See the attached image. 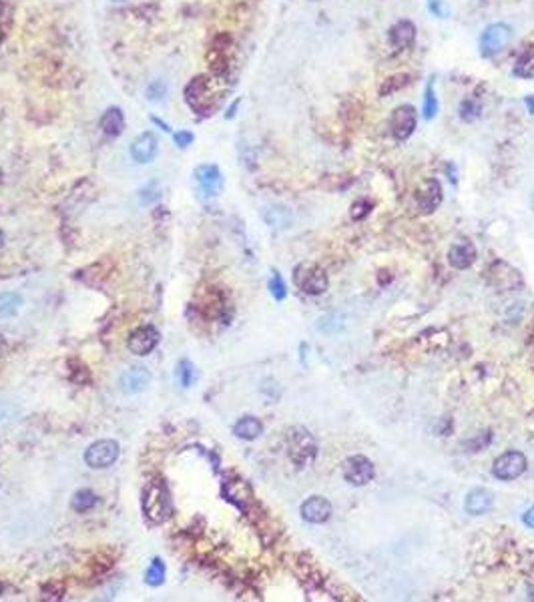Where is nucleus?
I'll return each instance as SVG.
<instances>
[{
    "label": "nucleus",
    "instance_id": "473e14b6",
    "mask_svg": "<svg viewBox=\"0 0 534 602\" xmlns=\"http://www.w3.org/2000/svg\"><path fill=\"white\" fill-rule=\"evenodd\" d=\"M193 133H189V130H177L175 135H173V141H175V145L181 146V149H187V146L193 143Z\"/></svg>",
    "mask_w": 534,
    "mask_h": 602
},
{
    "label": "nucleus",
    "instance_id": "b1692460",
    "mask_svg": "<svg viewBox=\"0 0 534 602\" xmlns=\"http://www.w3.org/2000/svg\"><path fill=\"white\" fill-rule=\"evenodd\" d=\"M514 75L520 79H534V50H526L518 57Z\"/></svg>",
    "mask_w": 534,
    "mask_h": 602
},
{
    "label": "nucleus",
    "instance_id": "20e7f679",
    "mask_svg": "<svg viewBox=\"0 0 534 602\" xmlns=\"http://www.w3.org/2000/svg\"><path fill=\"white\" fill-rule=\"evenodd\" d=\"M295 283L302 292L309 293V295H320L327 289V276L322 267L311 265V263H304L295 269Z\"/></svg>",
    "mask_w": 534,
    "mask_h": 602
},
{
    "label": "nucleus",
    "instance_id": "ddd939ff",
    "mask_svg": "<svg viewBox=\"0 0 534 602\" xmlns=\"http://www.w3.org/2000/svg\"><path fill=\"white\" fill-rule=\"evenodd\" d=\"M157 151H159L157 137H155L153 133H141V135L133 141V145H131V157H133L137 163H149V161L155 159Z\"/></svg>",
    "mask_w": 534,
    "mask_h": 602
},
{
    "label": "nucleus",
    "instance_id": "ea45409f",
    "mask_svg": "<svg viewBox=\"0 0 534 602\" xmlns=\"http://www.w3.org/2000/svg\"><path fill=\"white\" fill-rule=\"evenodd\" d=\"M528 599H531V601H534V586H531V588H528Z\"/></svg>",
    "mask_w": 534,
    "mask_h": 602
},
{
    "label": "nucleus",
    "instance_id": "7ed1b4c3",
    "mask_svg": "<svg viewBox=\"0 0 534 602\" xmlns=\"http://www.w3.org/2000/svg\"><path fill=\"white\" fill-rule=\"evenodd\" d=\"M512 40V29L508 24L502 22H494L490 27H486L480 36V52L482 57H494L498 54L502 49H506Z\"/></svg>",
    "mask_w": 534,
    "mask_h": 602
},
{
    "label": "nucleus",
    "instance_id": "58836bf2",
    "mask_svg": "<svg viewBox=\"0 0 534 602\" xmlns=\"http://www.w3.org/2000/svg\"><path fill=\"white\" fill-rule=\"evenodd\" d=\"M4 352H6V342H4V338L0 336V356H2Z\"/></svg>",
    "mask_w": 534,
    "mask_h": 602
},
{
    "label": "nucleus",
    "instance_id": "a19ab883",
    "mask_svg": "<svg viewBox=\"0 0 534 602\" xmlns=\"http://www.w3.org/2000/svg\"><path fill=\"white\" fill-rule=\"evenodd\" d=\"M2 245H4V233L0 231V247H2Z\"/></svg>",
    "mask_w": 534,
    "mask_h": 602
},
{
    "label": "nucleus",
    "instance_id": "7c9ffc66",
    "mask_svg": "<svg viewBox=\"0 0 534 602\" xmlns=\"http://www.w3.org/2000/svg\"><path fill=\"white\" fill-rule=\"evenodd\" d=\"M269 292H272V295L276 297V299H283L285 297V283H283V279H281V276L279 273H274L272 276V279H269Z\"/></svg>",
    "mask_w": 534,
    "mask_h": 602
},
{
    "label": "nucleus",
    "instance_id": "f8f14e48",
    "mask_svg": "<svg viewBox=\"0 0 534 602\" xmlns=\"http://www.w3.org/2000/svg\"><path fill=\"white\" fill-rule=\"evenodd\" d=\"M195 183L199 185L201 193L205 195H217L221 191V185H223V177H221V171L215 167V165H201L195 169Z\"/></svg>",
    "mask_w": 534,
    "mask_h": 602
},
{
    "label": "nucleus",
    "instance_id": "a211bd4d",
    "mask_svg": "<svg viewBox=\"0 0 534 602\" xmlns=\"http://www.w3.org/2000/svg\"><path fill=\"white\" fill-rule=\"evenodd\" d=\"M448 257L456 269H468L470 265L476 261V247L470 241H460V243L452 245Z\"/></svg>",
    "mask_w": 534,
    "mask_h": 602
},
{
    "label": "nucleus",
    "instance_id": "f257e3e1",
    "mask_svg": "<svg viewBox=\"0 0 534 602\" xmlns=\"http://www.w3.org/2000/svg\"><path fill=\"white\" fill-rule=\"evenodd\" d=\"M143 510H145L147 518L157 522V524H161L171 516L173 506H171L169 492L163 486V482L155 480L147 486L145 494H143Z\"/></svg>",
    "mask_w": 534,
    "mask_h": 602
},
{
    "label": "nucleus",
    "instance_id": "c85d7f7f",
    "mask_svg": "<svg viewBox=\"0 0 534 602\" xmlns=\"http://www.w3.org/2000/svg\"><path fill=\"white\" fill-rule=\"evenodd\" d=\"M177 377L183 388H189L195 382V368L189 359H181V361H179Z\"/></svg>",
    "mask_w": 534,
    "mask_h": 602
},
{
    "label": "nucleus",
    "instance_id": "79ce46f5",
    "mask_svg": "<svg viewBox=\"0 0 534 602\" xmlns=\"http://www.w3.org/2000/svg\"><path fill=\"white\" fill-rule=\"evenodd\" d=\"M533 211H534V193H533Z\"/></svg>",
    "mask_w": 534,
    "mask_h": 602
},
{
    "label": "nucleus",
    "instance_id": "393cba45",
    "mask_svg": "<svg viewBox=\"0 0 534 602\" xmlns=\"http://www.w3.org/2000/svg\"><path fill=\"white\" fill-rule=\"evenodd\" d=\"M95 504H97V496H95V492H91V490H87V488L75 492L73 502H71L73 510H77V512H89V510H91Z\"/></svg>",
    "mask_w": 534,
    "mask_h": 602
},
{
    "label": "nucleus",
    "instance_id": "4c0bfd02",
    "mask_svg": "<svg viewBox=\"0 0 534 602\" xmlns=\"http://www.w3.org/2000/svg\"><path fill=\"white\" fill-rule=\"evenodd\" d=\"M526 107H528V111L534 114V95H531V97H526Z\"/></svg>",
    "mask_w": 534,
    "mask_h": 602
},
{
    "label": "nucleus",
    "instance_id": "39448f33",
    "mask_svg": "<svg viewBox=\"0 0 534 602\" xmlns=\"http://www.w3.org/2000/svg\"><path fill=\"white\" fill-rule=\"evenodd\" d=\"M119 458V444L114 439H98L95 444L89 446V450L84 452V462L91 468H109L111 464L117 462Z\"/></svg>",
    "mask_w": 534,
    "mask_h": 602
},
{
    "label": "nucleus",
    "instance_id": "4468645a",
    "mask_svg": "<svg viewBox=\"0 0 534 602\" xmlns=\"http://www.w3.org/2000/svg\"><path fill=\"white\" fill-rule=\"evenodd\" d=\"M442 203V185L436 179H428L416 193V205L422 213H432Z\"/></svg>",
    "mask_w": 534,
    "mask_h": 602
},
{
    "label": "nucleus",
    "instance_id": "dca6fc26",
    "mask_svg": "<svg viewBox=\"0 0 534 602\" xmlns=\"http://www.w3.org/2000/svg\"><path fill=\"white\" fill-rule=\"evenodd\" d=\"M149 384H151V374L143 366H131L129 370L121 375V388L127 393H139L147 390Z\"/></svg>",
    "mask_w": 534,
    "mask_h": 602
},
{
    "label": "nucleus",
    "instance_id": "f03ea898",
    "mask_svg": "<svg viewBox=\"0 0 534 602\" xmlns=\"http://www.w3.org/2000/svg\"><path fill=\"white\" fill-rule=\"evenodd\" d=\"M288 450H290V458L297 466H306L308 462L316 458L318 446H316V439L311 438L308 430L295 428L288 438Z\"/></svg>",
    "mask_w": 534,
    "mask_h": 602
},
{
    "label": "nucleus",
    "instance_id": "72a5a7b5",
    "mask_svg": "<svg viewBox=\"0 0 534 602\" xmlns=\"http://www.w3.org/2000/svg\"><path fill=\"white\" fill-rule=\"evenodd\" d=\"M428 6H430L432 15H436V17H446L448 15V10H446L442 0H428Z\"/></svg>",
    "mask_w": 534,
    "mask_h": 602
},
{
    "label": "nucleus",
    "instance_id": "e433bc0d",
    "mask_svg": "<svg viewBox=\"0 0 534 602\" xmlns=\"http://www.w3.org/2000/svg\"><path fill=\"white\" fill-rule=\"evenodd\" d=\"M151 121H153V123H155V125H159V127H161L163 130H171V129H169V125H167V123H163V121H159V119H157V116H153V119H151Z\"/></svg>",
    "mask_w": 534,
    "mask_h": 602
},
{
    "label": "nucleus",
    "instance_id": "9b49d317",
    "mask_svg": "<svg viewBox=\"0 0 534 602\" xmlns=\"http://www.w3.org/2000/svg\"><path fill=\"white\" fill-rule=\"evenodd\" d=\"M209 79L199 75L195 77L193 81L185 86V100L189 103V107H193L197 113L209 114L211 107L207 105V93H209Z\"/></svg>",
    "mask_w": 534,
    "mask_h": 602
},
{
    "label": "nucleus",
    "instance_id": "6ab92c4d",
    "mask_svg": "<svg viewBox=\"0 0 534 602\" xmlns=\"http://www.w3.org/2000/svg\"><path fill=\"white\" fill-rule=\"evenodd\" d=\"M464 508H466L468 514H474V516L486 514V512L492 508V494L482 488L472 490V492H468V496H466Z\"/></svg>",
    "mask_w": 534,
    "mask_h": 602
},
{
    "label": "nucleus",
    "instance_id": "bb28decb",
    "mask_svg": "<svg viewBox=\"0 0 534 602\" xmlns=\"http://www.w3.org/2000/svg\"><path fill=\"white\" fill-rule=\"evenodd\" d=\"M408 81H410V75H406V73L392 75V77H388V79L384 81V84L380 86V95H382V97H388V95H392V93H396V91H400L402 86H406Z\"/></svg>",
    "mask_w": 534,
    "mask_h": 602
},
{
    "label": "nucleus",
    "instance_id": "2f4dec72",
    "mask_svg": "<svg viewBox=\"0 0 534 602\" xmlns=\"http://www.w3.org/2000/svg\"><path fill=\"white\" fill-rule=\"evenodd\" d=\"M372 209H373L372 201H368V199H359V201H356V203L352 205V217H354V219H364V217L372 211Z\"/></svg>",
    "mask_w": 534,
    "mask_h": 602
},
{
    "label": "nucleus",
    "instance_id": "2eb2a0df",
    "mask_svg": "<svg viewBox=\"0 0 534 602\" xmlns=\"http://www.w3.org/2000/svg\"><path fill=\"white\" fill-rule=\"evenodd\" d=\"M332 516V504L322 496H311L302 504V518L311 524H324Z\"/></svg>",
    "mask_w": 534,
    "mask_h": 602
},
{
    "label": "nucleus",
    "instance_id": "1a4fd4ad",
    "mask_svg": "<svg viewBox=\"0 0 534 602\" xmlns=\"http://www.w3.org/2000/svg\"><path fill=\"white\" fill-rule=\"evenodd\" d=\"M526 470V458L520 452H506L500 458H496L492 472L498 480H514L522 476Z\"/></svg>",
    "mask_w": 534,
    "mask_h": 602
},
{
    "label": "nucleus",
    "instance_id": "c03bdc74",
    "mask_svg": "<svg viewBox=\"0 0 534 602\" xmlns=\"http://www.w3.org/2000/svg\"><path fill=\"white\" fill-rule=\"evenodd\" d=\"M0 181H2V171H0Z\"/></svg>",
    "mask_w": 534,
    "mask_h": 602
},
{
    "label": "nucleus",
    "instance_id": "c9c22d12",
    "mask_svg": "<svg viewBox=\"0 0 534 602\" xmlns=\"http://www.w3.org/2000/svg\"><path fill=\"white\" fill-rule=\"evenodd\" d=\"M522 520H524V524H526L528 528H533L534 530V506L524 512V518H522Z\"/></svg>",
    "mask_w": 534,
    "mask_h": 602
},
{
    "label": "nucleus",
    "instance_id": "a18cd8bd",
    "mask_svg": "<svg viewBox=\"0 0 534 602\" xmlns=\"http://www.w3.org/2000/svg\"><path fill=\"white\" fill-rule=\"evenodd\" d=\"M0 592H2V585H0Z\"/></svg>",
    "mask_w": 534,
    "mask_h": 602
},
{
    "label": "nucleus",
    "instance_id": "c756f323",
    "mask_svg": "<svg viewBox=\"0 0 534 602\" xmlns=\"http://www.w3.org/2000/svg\"><path fill=\"white\" fill-rule=\"evenodd\" d=\"M167 97V84L163 81H153L147 89V98L149 100H163Z\"/></svg>",
    "mask_w": 534,
    "mask_h": 602
},
{
    "label": "nucleus",
    "instance_id": "423d86ee",
    "mask_svg": "<svg viewBox=\"0 0 534 602\" xmlns=\"http://www.w3.org/2000/svg\"><path fill=\"white\" fill-rule=\"evenodd\" d=\"M341 474L352 486H366L368 482H372L376 470L366 456H350L341 464Z\"/></svg>",
    "mask_w": 534,
    "mask_h": 602
},
{
    "label": "nucleus",
    "instance_id": "4be33fe9",
    "mask_svg": "<svg viewBox=\"0 0 534 602\" xmlns=\"http://www.w3.org/2000/svg\"><path fill=\"white\" fill-rule=\"evenodd\" d=\"M458 113H460V119H462L464 123H472V121H476V119L480 116V113H482V103L474 97L464 98V100L460 103Z\"/></svg>",
    "mask_w": 534,
    "mask_h": 602
},
{
    "label": "nucleus",
    "instance_id": "f704fd0d",
    "mask_svg": "<svg viewBox=\"0 0 534 602\" xmlns=\"http://www.w3.org/2000/svg\"><path fill=\"white\" fill-rule=\"evenodd\" d=\"M13 414H15V407L10 406L8 402H0V422L6 420V418H10Z\"/></svg>",
    "mask_w": 534,
    "mask_h": 602
},
{
    "label": "nucleus",
    "instance_id": "aec40b11",
    "mask_svg": "<svg viewBox=\"0 0 534 602\" xmlns=\"http://www.w3.org/2000/svg\"><path fill=\"white\" fill-rule=\"evenodd\" d=\"M101 129L107 137H119L125 129V114L119 107L107 109L101 116Z\"/></svg>",
    "mask_w": 534,
    "mask_h": 602
},
{
    "label": "nucleus",
    "instance_id": "f3484780",
    "mask_svg": "<svg viewBox=\"0 0 534 602\" xmlns=\"http://www.w3.org/2000/svg\"><path fill=\"white\" fill-rule=\"evenodd\" d=\"M416 40V27L412 20H398L392 29H390V43L396 49H410Z\"/></svg>",
    "mask_w": 534,
    "mask_h": 602
},
{
    "label": "nucleus",
    "instance_id": "cd10ccee",
    "mask_svg": "<svg viewBox=\"0 0 534 602\" xmlns=\"http://www.w3.org/2000/svg\"><path fill=\"white\" fill-rule=\"evenodd\" d=\"M165 580V564L161 558H155L145 572V582L149 586H159Z\"/></svg>",
    "mask_w": 534,
    "mask_h": 602
},
{
    "label": "nucleus",
    "instance_id": "6e6552de",
    "mask_svg": "<svg viewBox=\"0 0 534 602\" xmlns=\"http://www.w3.org/2000/svg\"><path fill=\"white\" fill-rule=\"evenodd\" d=\"M229 49H231V36L229 34H219L211 43L207 61H209V68L213 75L223 77L227 73V68H229Z\"/></svg>",
    "mask_w": 534,
    "mask_h": 602
},
{
    "label": "nucleus",
    "instance_id": "9d476101",
    "mask_svg": "<svg viewBox=\"0 0 534 602\" xmlns=\"http://www.w3.org/2000/svg\"><path fill=\"white\" fill-rule=\"evenodd\" d=\"M159 340H161V336L155 327L143 326L131 333L127 345H129L131 354H135V356H149L157 347Z\"/></svg>",
    "mask_w": 534,
    "mask_h": 602
},
{
    "label": "nucleus",
    "instance_id": "37998d69",
    "mask_svg": "<svg viewBox=\"0 0 534 602\" xmlns=\"http://www.w3.org/2000/svg\"><path fill=\"white\" fill-rule=\"evenodd\" d=\"M113 2H125V0H113Z\"/></svg>",
    "mask_w": 534,
    "mask_h": 602
},
{
    "label": "nucleus",
    "instance_id": "5701e85b",
    "mask_svg": "<svg viewBox=\"0 0 534 602\" xmlns=\"http://www.w3.org/2000/svg\"><path fill=\"white\" fill-rule=\"evenodd\" d=\"M22 306V297L18 293H0V317H10L15 315Z\"/></svg>",
    "mask_w": 534,
    "mask_h": 602
},
{
    "label": "nucleus",
    "instance_id": "412c9836",
    "mask_svg": "<svg viewBox=\"0 0 534 602\" xmlns=\"http://www.w3.org/2000/svg\"><path fill=\"white\" fill-rule=\"evenodd\" d=\"M263 432V423L253 416H245L233 426V434L242 439H255Z\"/></svg>",
    "mask_w": 534,
    "mask_h": 602
},
{
    "label": "nucleus",
    "instance_id": "0eeeda50",
    "mask_svg": "<svg viewBox=\"0 0 534 602\" xmlns=\"http://www.w3.org/2000/svg\"><path fill=\"white\" fill-rule=\"evenodd\" d=\"M416 123H418V116H416V109L412 105H400L394 109L392 113V121H390V127H392V135L398 139V141H406L412 137V133L416 129Z\"/></svg>",
    "mask_w": 534,
    "mask_h": 602
},
{
    "label": "nucleus",
    "instance_id": "a878e982",
    "mask_svg": "<svg viewBox=\"0 0 534 602\" xmlns=\"http://www.w3.org/2000/svg\"><path fill=\"white\" fill-rule=\"evenodd\" d=\"M422 113H424V119H428V121H432L438 113V98L436 93H434V82H432V79H430L428 86H426V93H424Z\"/></svg>",
    "mask_w": 534,
    "mask_h": 602
}]
</instances>
